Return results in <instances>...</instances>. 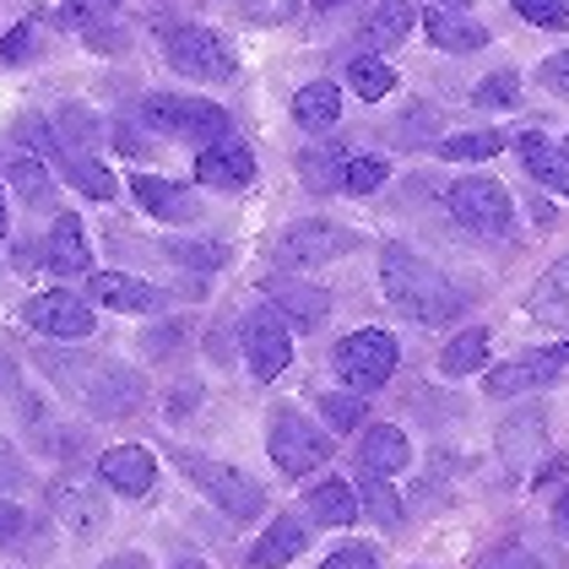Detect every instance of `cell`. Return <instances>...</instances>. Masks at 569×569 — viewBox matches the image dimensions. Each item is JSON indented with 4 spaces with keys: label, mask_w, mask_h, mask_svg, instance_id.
Here are the masks:
<instances>
[{
    "label": "cell",
    "mask_w": 569,
    "mask_h": 569,
    "mask_svg": "<svg viewBox=\"0 0 569 569\" xmlns=\"http://www.w3.org/2000/svg\"><path fill=\"white\" fill-rule=\"evenodd\" d=\"M380 288H386L391 309H401V315L418 320V326H445V320L461 315V293L439 277L435 266L418 261V256L401 250V244H386V250H380Z\"/></svg>",
    "instance_id": "6da1fadb"
},
{
    "label": "cell",
    "mask_w": 569,
    "mask_h": 569,
    "mask_svg": "<svg viewBox=\"0 0 569 569\" xmlns=\"http://www.w3.org/2000/svg\"><path fill=\"white\" fill-rule=\"evenodd\" d=\"M141 126L169 141H218L228 136V109L207 98H179V92H152L141 103Z\"/></svg>",
    "instance_id": "7a4b0ae2"
},
{
    "label": "cell",
    "mask_w": 569,
    "mask_h": 569,
    "mask_svg": "<svg viewBox=\"0 0 569 569\" xmlns=\"http://www.w3.org/2000/svg\"><path fill=\"white\" fill-rule=\"evenodd\" d=\"M54 375H66V386L82 396V407L98 412V418H131L136 407L147 401V386H141V375L131 369H120V363H88V369H54Z\"/></svg>",
    "instance_id": "3957f363"
},
{
    "label": "cell",
    "mask_w": 569,
    "mask_h": 569,
    "mask_svg": "<svg viewBox=\"0 0 569 569\" xmlns=\"http://www.w3.org/2000/svg\"><path fill=\"white\" fill-rule=\"evenodd\" d=\"M184 472L190 482L218 505L222 516H233V521H256L266 510V488L250 472H239V467H228V461H212V456H184Z\"/></svg>",
    "instance_id": "277c9868"
},
{
    "label": "cell",
    "mask_w": 569,
    "mask_h": 569,
    "mask_svg": "<svg viewBox=\"0 0 569 569\" xmlns=\"http://www.w3.org/2000/svg\"><path fill=\"white\" fill-rule=\"evenodd\" d=\"M266 450H271L277 472L305 478V472H315V467H326V461H331V435H326V429H315V423L299 418V412H271Z\"/></svg>",
    "instance_id": "5b68a950"
},
{
    "label": "cell",
    "mask_w": 569,
    "mask_h": 569,
    "mask_svg": "<svg viewBox=\"0 0 569 569\" xmlns=\"http://www.w3.org/2000/svg\"><path fill=\"white\" fill-rule=\"evenodd\" d=\"M396 358H401V352H396L391 331H352V337L337 342V358H331V363H337V375H342L348 391L369 396L396 375Z\"/></svg>",
    "instance_id": "8992f818"
},
{
    "label": "cell",
    "mask_w": 569,
    "mask_h": 569,
    "mask_svg": "<svg viewBox=\"0 0 569 569\" xmlns=\"http://www.w3.org/2000/svg\"><path fill=\"white\" fill-rule=\"evenodd\" d=\"M450 218L472 233H488V239H505L510 222H516V201L499 179H456L450 184Z\"/></svg>",
    "instance_id": "52a82bcc"
},
{
    "label": "cell",
    "mask_w": 569,
    "mask_h": 569,
    "mask_svg": "<svg viewBox=\"0 0 569 569\" xmlns=\"http://www.w3.org/2000/svg\"><path fill=\"white\" fill-rule=\"evenodd\" d=\"M163 54H169V66L179 77H190V82H228L239 71L233 44L222 33H212V28H174Z\"/></svg>",
    "instance_id": "ba28073f"
},
{
    "label": "cell",
    "mask_w": 569,
    "mask_h": 569,
    "mask_svg": "<svg viewBox=\"0 0 569 569\" xmlns=\"http://www.w3.org/2000/svg\"><path fill=\"white\" fill-rule=\"evenodd\" d=\"M352 239L342 222H326V218H305L293 222L288 233H282V244H277V256H282V266H293V271H315V266H331L337 256H348Z\"/></svg>",
    "instance_id": "9c48e42d"
},
{
    "label": "cell",
    "mask_w": 569,
    "mask_h": 569,
    "mask_svg": "<svg viewBox=\"0 0 569 569\" xmlns=\"http://www.w3.org/2000/svg\"><path fill=\"white\" fill-rule=\"evenodd\" d=\"M244 358H250V375L256 380H277L293 358V331L277 309H256L244 320Z\"/></svg>",
    "instance_id": "30bf717a"
},
{
    "label": "cell",
    "mask_w": 569,
    "mask_h": 569,
    "mask_svg": "<svg viewBox=\"0 0 569 569\" xmlns=\"http://www.w3.org/2000/svg\"><path fill=\"white\" fill-rule=\"evenodd\" d=\"M22 320L33 331H44V337H66V342H82V337H92V326H98L92 305L77 299V293H33L22 305Z\"/></svg>",
    "instance_id": "8fae6325"
},
{
    "label": "cell",
    "mask_w": 569,
    "mask_h": 569,
    "mask_svg": "<svg viewBox=\"0 0 569 569\" xmlns=\"http://www.w3.org/2000/svg\"><path fill=\"white\" fill-rule=\"evenodd\" d=\"M196 179H201L207 190H244V184L256 179V152H250L239 136H218V141L201 147Z\"/></svg>",
    "instance_id": "7c38bea8"
},
{
    "label": "cell",
    "mask_w": 569,
    "mask_h": 569,
    "mask_svg": "<svg viewBox=\"0 0 569 569\" xmlns=\"http://www.w3.org/2000/svg\"><path fill=\"white\" fill-rule=\"evenodd\" d=\"M569 363V342L548 352H526V358H510V363H499L493 375H488V396H499V401H510V396H526L537 391V386H548L559 369Z\"/></svg>",
    "instance_id": "4fadbf2b"
},
{
    "label": "cell",
    "mask_w": 569,
    "mask_h": 569,
    "mask_svg": "<svg viewBox=\"0 0 569 569\" xmlns=\"http://www.w3.org/2000/svg\"><path fill=\"white\" fill-rule=\"evenodd\" d=\"M266 299L288 320V331H315L331 315V293L315 288V282H299V277H271L266 282Z\"/></svg>",
    "instance_id": "5bb4252c"
},
{
    "label": "cell",
    "mask_w": 569,
    "mask_h": 569,
    "mask_svg": "<svg viewBox=\"0 0 569 569\" xmlns=\"http://www.w3.org/2000/svg\"><path fill=\"white\" fill-rule=\"evenodd\" d=\"M98 478H103V488H114L120 499H141L158 482V461L141 445H114V450L98 456Z\"/></svg>",
    "instance_id": "9a60e30c"
},
{
    "label": "cell",
    "mask_w": 569,
    "mask_h": 569,
    "mask_svg": "<svg viewBox=\"0 0 569 569\" xmlns=\"http://www.w3.org/2000/svg\"><path fill=\"white\" fill-rule=\"evenodd\" d=\"M49 516L60 521V531H71L77 542H88V537H98L103 531V499L98 493H88L82 482H49Z\"/></svg>",
    "instance_id": "2e32d148"
},
{
    "label": "cell",
    "mask_w": 569,
    "mask_h": 569,
    "mask_svg": "<svg viewBox=\"0 0 569 569\" xmlns=\"http://www.w3.org/2000/svg\"><path fill=\"white\" fill-rule=\"evenodd\" d=\"M88 299L120 309V315H152V309H163V293L152 282H141V277H126V271H88Z\"/></svg>",
    "instance_id": "e0dca14e"
},
{
    "label": "cell",
    "mask_w": 569,
    "mask_h": 569,
    "mask_svg": "<svg viewBox=\"0 0 569 569\" xmlns=\"http://www.w3.org/2000/svg\"><path fill=\"white\" fill-rule=\"evenodd\" d=\"M423 33H429V44L445 49V54H472V49L488 44V28L472 22L461 6H435V11L423 17Z\"/></svg>",
    "instance_id": "ac0fdd59"
},
{
    "label": "cell",
    "mask_w": 569,
    "mask_h": 569,
    "mask_svg": "<svg viewBox=\"0 0 569 569\" xmlns=\"http://www.w3.org/2000/svg\"><path fill=\"white\" fill-rule=\"evenodd\" d=\"M44 266L54 277H88L92 271V250H88V233L77 218H54L49 228V244H44Z\"/></svg>",
    "instance_id": "d6986e66"
},
{
    "label": "cell",
    "mask_w": 569,
    "mask_h": 569,
    "mask_svg": "<svg viewBox=\"0 0 569 569\" xmlns=\"http://www.w3.org/2000/svg\"><path fill=\"white\" fill-rule=\"evenodd\" d=\"M305 548H309V521H299V516H282V521L266 526V537L250 548V565H256V569H282V565H293Z\"/></svg>",
    "instance_id": "ffe728a7"
},
{
    "label": "cell",
    "mask_w": 569,
    "mask_h": 569,
    "mask_svg": "<svg viewBox=\"0 0 569 569\" xmlns=\"http://www.w3.org/2000/svg\"><path fill=\"white\" fill-rule=\"evenodd\" d=\"M516 152H521L526 174L537 179V184H548V190H559V196H569V158L548 141L542 131H521L516 136Z\"/></svg>",
    "instance_id": "44dd1931"
},
{
    "label": "cell",
    "mask_w": 569,
    "mask_h": 569,
    "mask_svg": "<svg viewBox=\"0 0 569 569\" xmlns=\"http://www.w3.org/2000/svg\"><path fill=\"white\" fill-rule=\"evenodd\" d=\"M407 461H412V445H407V435H401L396 423H375L369 435L358 439V467H363V472L391 478V472H401Z\"/></svg>",
    "instance_id": "7402d4cb"
},
{
    "label": "cell",
    "mask_w": 569,
    "mask_h": 569,
    "mask_svg": "<svg viewBox=\"0 0 569 569\" xmlns=\"http://www.w3.org/2000/svg\"><path fill=\"white\" fill-rule=\"evenodd\" d=\"M342 174H348V147L342 141H315V147L299 152V179H305V190H315V196L342 190Z\"/></svg>",
    "instance_id": "603a6c76"
},
{
    "label": "cell",
    "mask_w": 569,
    "mask_h": 569,
    "mask_svg": "<svg viewBox=\"0 0 569 569\" xmlns=\"http://www.w3.org/2000/svg\"><path fill=\"white\" fill-rule=\"evenodd\" d=\"M131 190H136V201H141L152 218H163V222H190V218H196V201H190V190H179L174 179L136 174Z\"/></svg>",
    "instance_id": "cb8c5ba5"
},
{
    "label": "cell",
    "mask_w": 569,
    "mask_h": 569,
    "mask_svg": "<svg viewBox=\"0 0 569 569\" xmlns=\"http://www.w3.org/2000/svg\"><path fill=\"white\" fill-rule=\"evenodd\" d=\"M412 22H418V11L407 6V0H380L369 17H363V28H358V39L369 44V54H380V49H396L407 33H412Z\"/></svg>",
    "instance_id": "d4e9b609"
},
{
    "label": "cell",
    "mask_w": 569,
    "mask_h": 569,
    "mask_svg": "<svg viewBox=\"0 0 569 569\" xmlns=\"http://www.w3.org/2000/svg\"><path fill=\"white\" fill-rule=\"evenodd\" d=\"M531 320H542V326H559V331H569V256H559V261L548 266V277L531 288Z\"/></svg>",
    "instance_id": "484cf974"
},
{
    "label": "cell",
    "mask_w": 569,
    "mask_h": 569,
    "mask_svg": "<svg viewBox=\"0 0 569 569\" xmlns=\"http://www.w3.org/2000/svg\"><path fill=\"white\" fill-rule=\"evenodd\" d=\"M39 17L49 28H66V33H92V28L114 22V0H44Z\"/></svg>",
    "instance_id": "4316f807"
},
{
    "label": "cell",
    "mask_w": 569,
    "mask_h": 569,
    "mask_svg": "<svg viewBox=\"0 0 569 569\" xmlns=\"http://www.w3.org/2000/svg\"><path fill=\"white\" fill-rule=\"evenodd\" d=\"M337 114H342V88L337 82H305L293 92V120L305 131H331Z\"/></svg>",
    "instance_id": "83f0119b"
},
{
    "label": "cell",
    "mask_w": 569,
    "mask_h": 569,
    "mask_svg": "<svg viewBox=\"0 0 569 569\" xmlns=\"http://www.w3.org/2000/svg\"><path fill=\"white\" fill-rule=\"evenodd\" d=\"M305 510L315 516V521H326V526H352L358 521V493H352L342 478H326V482H315L305 493Z\"/></svg>",
    "instance_id": "f1b7e54d"
},
{
    "label": "cell",
    "mask_w": 569,
    "mask_h": 569,
    "mask_svg": "<svg viewBox=\"0 0 569 569\" xmlns=\"http://www.w3.org/2000/svg\"><path fill=\"white\" fill-rule=\"evenodd\" d=\"M542 429H548L542 407H526V412H516V418H505V429H499V456H505L510 467H521L526 456L542 445Z\"/></svg>",
    "instance_id": "f546056e"
},
{
    "label": "cell",
    "mask_w": 569,
    "mask_h": 569,
    "mask_svg": "<svg viewBox=\"0 0 569 569\" xmlns=\"http://www.w3.org/2000/svg\"><path fill=\"white\" fill-rule=\"evenodd\" d=\"M505 152V136L499 131H461L439 141V158L445 163H482V158H499Z\"/></svg>",
    "instance_id": "4dcf8cb0"
},
{
    "label": "cell",
    "mask_w": 569,
    "mask_h": 569,
    "mask_svg": "<svg viewBox=\"0 0 569 569\" xmlns=\"http://www.w3.org/2000/svg\"><path fill=\"white\" fill-rule=\"evenodd\" d=\"M482 358H488V331L472 326V331H461V337H450V342H445L439 369H445V375H472V369H482Z\"/></svg>",
    "instance_id": "1f68e13d"
},
{
    "label": "cell",
    "mask_w": 569,
    "mask_h": 569,
    "mask_svg": "<svg viewBox=\"0 0 569 569\" xmlns=\"http://www.w3.org/2000/svg\"><path fill=\"white\" fill-rule=\"evenodd\" d=\"M348 88L358 92V98H386V92L396 88V71L380 60V54H352V66H348Z\"/></svg>",
    "instance_id": "d6a6232c"
},
{
    "label": "cell",
    "mask_w": 569,
    "mask_h": 569,
    "mask_svg": "<svg viewBox=\"0 0 569 569\" xmlns=\"http://www.w3.org/2000/svg\"><path fill=\"white\" fill-rule=\"evenodd\" d=\"M60 169L71 174V184H77L82 196H92V201H114V174H109L98 158H88V152H66Z\"/></svg>",
    "instance_id": "836d02e7"
},
{
    "label": "cell",
    "mask_w": 569,
    "mask_h": 569,
    "mask_svg": "<svg viewBox=\"0 0 569 569\" xmlns=\"http://www.w3.org/2000/svg\"><path fill=\"white\" fill-rule=\"evenodd\" d=\"M6 179H11V190H17V196H22L28 207H49V201H54L49 169L39 163V158H28V152H22V158H17V163L6 169Z\"/></svg>",
    "instance_id": "e575fe53"
},
{
    "label": "cell",
    "mask_w": 569,
    "mask_h": 569,
    "mask_svg": "<svg viewBox=\"0 0 569 569\" xmlns=\"http://www.w3.org/2000/svg\"><path fill=\"white\" fill-rule=\"evenodd\" d=\"M320 412H326L331 435H352L363 423V391H326L320 396Z\"/></svg>",
    "instance_id": "d590c367"
},
{
    "label": "cell",
    "mask_w": 569,
    "mask_h": 569,
    "mask_svg": "<svg viewBox=\"0 0 569 569\" xmlns=\"http://www.w3.org/2000/svg\"><path fill=\"white\" fill-rule=\"evenodd\" d=\"M472 103H478V109H516V103H521V77H516V71L482 77L478 92H472Z\"/></svg>",
    "instance_id": "8d00e7d4"
},
{
    "label": "cell",
    "mask_w": 569,
    "mask_h": 569,
    "mask_svg": "<svg viewBox=\"0 0 569 569\" xmlns=\"http://www.w3.org/2000/svg\"><path fill=\"white\" fill-rule=\"evenodd\" d=\"M386 179H391V163H386V158H348L342 190H348V196H375Z\"/></svg>",
    "instance_id": "74e56055"
},
{
    "label": "cell",
    "mask_w": 569,
    "mask_h": 569,
    "mask_svg": "<svg viewBox=\"0 0 569 569\" xmlns=\"http://www.w3.org/2000/svg\"><path fill=\"white\" fill-rule=\"evenodd\" d=\"M169 256L179 266H190V271H218L228 261V250L222 244H207V239H190V244H169Z\"/></svg>",
    "instance_id": "f35d334b"
},
{
    "label": "cell",
    "mask_w": 569,
    "mask_h": 569,
    "mask_svg": "<svg viewBox=\"0 0 569 569\" xmlns=\"http://www.w3.org/2000/svg\"><path fill=\"white\" fill-rule=\"evenodd\" d=\"M363 505L380 516V526H396V521H401V505H396L391 482L380 478V472H369V478H363Z\"/></svg>",
    "instance_id": "ab89813d"
},
{
    "label": "cell",
    "mask_w": 569,
    "mask_h": 569,
    "mask_svg": "<svg viewBox=\"0 0 569 569\" xmlns=\"http://www.w3.org/2000/svg\"><path fill=\"white\" fill-rule=\"evenodd\" d=\"M531 28H569V0H510Z\"/></svg>",
    "instance_id": "60d3db41"
},
{
    "label": "cell",
    "mask_w": 569,
    "mask_h": 569,
    "mask_svg": "<svg viewBox=\"0 0 569 569\" xmlns=\"http://www.w3.org/2000/svg\"><path fill=\"white\" fill-rule=\"evenodd\" d=\"M239 11L261 28H277V22H293L299 17V0H239Z\"/></svg>",
    "instance_id": "b9f144b4"
},
{
    "label": "cell",
    "mask_w": 569,
    "mask_h": 569,
    "mask_svg": "<svg viewBox=\"0 0 569 569\" xmlns=\"http://www.w3.org/2000/svg\"><path fill=\"white\" fill-rule=\"evenodd\" d=\"M179 342H190V320H169V326L147 331V342H141V348H147V352H158V358H174Z\"/></svg>",
    "instance_id": "7bdbcfd3"
},
{
    "label": "cell",
    "mask_w": 569,
    "mask_h": 569,
    "mask_svg": "<svg viewBox=\"0 0 569 569\" xmlns=\"http://www.w3.org/2000/svg\"><path fill=\"white\" fill-rule=\"evenodd\" d=\"M320 569H386V565H380V553H375L369 542H348V548H337Z\"/></svg>",
    "instance_id": "ee69618b"
},
{
    "label": "cell",
    "mask_w": 569,
    "mask_h": 569,
    "mask_svg": "<svg viewBox=\"0 0 569 569\" xmlns=\"http://www.w3.org/2000/svg\"><path fill=\"white\" fill-rule=\"evenodd\" d=\"M537 82L553 92V98H569V49H559V54H548L542 66H537Z\"/></svg>",
    "instance_id": "f6af8a7d"
},
{
    "label": "cell",
    "mask_w": 569,
    "mask_h": 569,
    "mask_svg": "<svg viewBox=\"0 0 569 569\" xmlns=\"http://www.w3.org/2000/svg\"><path fill=\"white\" fill-rule=\"evenodd\" d=\"M60 136H66V141H77V152H82V147L98 141V126H92L88 109H66V114H60Z\"/></svg>",
    "instance_id": "bcb514c9"
},
{
    "label": "cell",
    "mask_w": 569,
    "mask_h": 569,
    "mask_svg": "<svg viewBox=\"0 0 569 569\" xmlns=\"http://www.w3.org/2000/svg\"><path fill=\"white\" fill-rule=\"evenodd\" d=\"M33 39H39V33H33V22H17V28L0 39V60H11V66H17V60H28V54H33Z\"/></svg>",
    "instance_id": "7dc6e473"
},
{
    "label": "cell",
    "mask_w": 569,
    "mask_h": 569,
    "mask_svg": "<svg viewBox=\"0 0 569 569\" xmlns=\"http://www.w3.org/2000/svg\"><path fill=\"white\" fill-rule=\"evenodd\" d=\"M478 569H542L526 548H493L488 559H478Z\"/></svg>",
    "instance_id": "c3c4849f"
},
{
    "label": "cell",
    "mask_w": 569,
    "mask_h": 569,
    "mask_svg": "<svg viewBox=\"0 0 569 569\" xmlns=\"http://www.w3.org/2000/svg\"><path fill=\"white\" fill-rule=\"evenodd\" d=\"M22 482V456H17V445L0 435V488H17Z\"/></svg>",
    "instance_id": "681fc988"
},
{
    "label": "cell",
    "mask_w": 569,
    "mask_h": 569,
    "mask_svg": "<svg viewBox=\"0 0 569 569\" xmlns=\"http://www.w3.org/2000/svg\"><path fill=\"white\" fill-rule=\"evenodd\" d=\"M22 531H28V516H22L17 505H0V548H11Z\"/></svg>",
    "instance_id": "f907efd6"
},
{
    "label": "cell",
    "mask_w": 569,
    "mask_h": 569,
    "mask_svg": "<svg viewBox=\"0 0 569 569\" xmlns=\"http://www.w3.org/2000/svg\"><path fill=\"white\" fill-rule=\"evenodd\" d=\"M553 531H559V537H569V488L559 493V505H553Z\"/></svg>",
    "instance_id": "816d5d0a"
},
{
    "label": "cell",
    "mask_w": 569,
    "mask_h": 569,
    "mask_svg": "<svg viewBox=\"0 0 569 569\" xmlns=\"http://www.w3.org/2000/svg\"><path fill=\"white\" fill-rule=\"evenodd\" d=\"M559 472H569V456H559V461H548V467H542V478H537V482H553Z\"/></svg>",
    "instance_id": "f5cc1de1"
},
{
    "label": "cell",
    "mask_w": 569,
    "mask_h": 569,
    "mask_svg": "<svg viewBox=\"0 0 569 569\" xmlns=\"http://www.w3.org/2000/svg\"><path fill=\"white\" fill-rule=\"evenodd\" d=\"M0 391H17V369L11 363H0Z\"/></svg>",
    "instance_id": "db71d44e"
},
{
    "label": "cell",
    "mask_w": 569,
    "mask_h": 569,
    "mask_svg": "<svg viewBox=\"0 0 569 569\" xmlns=\"http://www.w3.org/2000/svg\"><path fill=\"white\" fill-rule=\"evenodd\" d=\"M109 569H141V559H136V553H126V559H114Z\"/></svg>",
    "instance_id": "11a10c76"
},
{
    "label": "cell",
    "mask_w": 569,
    "mask_h": 569,
    "mask_svg": "<svg viewBox=\"0 0 569 569\" xmlns=\"http://www.w3.org/2000/svg\"><path fill=\"white\" fill-rule=\"evenodd\" d=\"M169 569H207L201 559H179V565H169Z\"/></svg>",
    "instance_id": "9f6ffc18"
},
{
    "label": "cell",
    "mask_w": 569,
    "mask_h": 569,
    "mask_svg": "<svg viewBox=\"0 0 569 569\" xmlns=\"http://www.w3.org/2000/svg\"><path fill=\"white\" fill-rule=\"evenodd\" d=\"M309 6H315V11H331V6H342V0H309Z\"/></svg>",
    "instance_id": "6f0895ef"
},
{
    "label": "cell",
    "mask_w": 569,
    "mask_h": 569,
    "mask_svg": "<svg viewBox=\"0 0 569 569\" xmlns=\"http://www.w3.org/2000/svg\"><path fill=\"white\" fill-rule=\"evenodd\" d=\"M445 6H472V0H445Z\"/></svg>",
    "instance_id": "680465c9"
},
{
    "label": "cell",
    "mask_w": 569,
    "mask_h": 569,
    "mask_svg": "<svg viewBox=\"0 0 569 569\" xmlns=\"http://www.w3.org/2000/svg\"><path fill=\"white\" fill-rule=\"evenodd\" d=\"M0 228H6V201H0Z\"/></svg>",
    "instance_id": "91938a15"
},
{
    "label": "cell",
    "mask_w": 569,
    "mask_h": 569,
    "mask_svg": "<svg viewBox=\"0 0 569 569\" xmlns=\"http://www.w3.org/2000/svg\"><path fill=\"white\" fill-rule=\"evenodd\" d=\"M565 158H569V141H565Z\"/></svg>",
    "instance_id": "94428289"
},
{
    "label": "cell",
    "mask_w": 569,
    "mask_h": 569,
    "mask_svg": "<svg viewBox=\"0 0 569 569\" xmlns=\"http://www.w3.org/2000/svg\"><path fill=\"white\" fill-rule=\"evenodd\" d=\"M0 239H6V228H0Z\"/></svg>",
    "instance_id": "6125c7cd"
}]
</instances>
